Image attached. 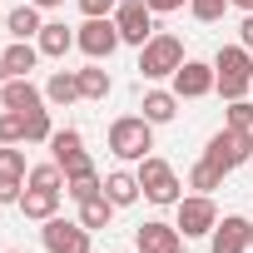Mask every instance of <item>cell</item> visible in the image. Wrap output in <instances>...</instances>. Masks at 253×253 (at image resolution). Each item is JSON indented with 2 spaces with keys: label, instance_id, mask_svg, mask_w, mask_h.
Wrapping results in <instances>:
<instances>
[{
  "label": "cell",
  "instance_id": "obj_14",
  "mask_svg": "<svg viewBox=\"0 0 253 253\" xmlns=\"http://www.w3.org/2000/svg\"><path fill=\"white\" fill-rule=\"evenodd\" d=\"M35 45H40V55H50V60H65V55L75 50V30H70L65 20H45V30L35 35Z\"/></svg>",
  "mask_w": 253,
  "mask_h": 253
},
{
  "label": "cell",
  "instance_id": "obj_10",
  "mask_svg": "<svg viewBox=\"0 0 253 253\" xmlns=\"http://www.w3.org/2000/svg\"><path fill=\"white\" fill-rule=\"evenodd\" d=\"M213 84H218V70L204 65V60H184L174 70V94L179 99H204V94H213Z\"/></svg>",
  "mask_w": 253,
  "mask_h": 253
},
{
  "label": "cell",
  "instance_id": "obj_27",
  "mask_svg": "<svg viewBox=\"0 0 253 253\" xmlns=\"http://www.w3.org/2000/svg\"><path fill=\"white\" fill-rule=\"evenodd\" d=\"M0 144H25V114L0 109Z\"/></svg>",
  "mask_w": 253,
  "mask_h": 253
},
{
  "label": "cell",
  "instance_id": "obj_41",
  "mask_svg": "<svg viewBox=\"0 0 253 253\" xmlns=\"http://www.w3.org/2000/svg\"><path fill=\"white\" fill-rule=\"evenodd\" d=\"M179 253H184V248H179Z\"/></svg>",
  "mask_w": 253,
  "mask_h": 253
},
{
  "label": "cell",
  "instance_id": "obj_43",
  "mask_svg": "<svg viewBox=\"0 0 253 253\" xmlns=\"http://www.w3.org/2000/svg\"><path fill=\"white\" fill-rule=\"evenodd\" d=\"M10 253H15V248H10Z\"/></svg>",
  "mask_w": 253,
  "mask_h": 253
},
{
  "label": "cell",
  "instance_id": "obj_32",
  "mask_svg": "<svg viewBox=\"0 0 253 253\" xmlns=\"http://www.w3.org/2000/svg\"><path fill=\"white\" fill-rule=\"evenodd\" d=\"M20 194H25V179L0 174V204H20Z\"/></svg>",
  "mask_w": 253,
  "mask_h": 253
},
{
  "label": "cell",
  "instance_id": "obj_40",
  "mask_svg": "<svg viewBox=\"0 0 253 253\" xmlns=\"http://www.w3.org/2000/svg\"><path fill=\"white\" fill-rule=\"evenodd\" d=\"M248 248H253V233H248Z\"/></svg>",
  "mask_w": 253,
  "mask_h": 253
},
{
  "label": "cell",
  "instance_id": "obj_38",
  "mask_svg": "<svg viewBox=\"0 0 253 253\" xmlns=\"http://www.w3.org/2000/svg\"><path fill=\"white\" fill-rule=\"evenodd\" d=\"M228 5H238V10H243V15H248V10H253V0H228Z\"/></svg>",
  "mask_w": 253,
  "mask_h": 253
},
{
  "label": "cell",
  "instance_id": "obj_9",
  "mask_svg": "<svg viewBox=\"0 0 253 253\" xmlns=\"http://www.w3.org/2000/svg\"><path fill=\"white\" fill-rule=\"evenodd\" d=\"M40 243L50 248V253H89V228L80 223V218H45V228H40Z\"/></svg>",
  "mask_w": 253,
  "mask_h": 253
},
{
  "label": "cell",
  "instance_id": "obj_26",
  "mask_svg": "<svg viewBox=\"0 0 253 253\" xmlns=\"http://www.w3.org/2000/svg\"><path fill=\"white\" fill-rule=\"evenodd\" d=\"M65 194H70L75 204H84V199L104 194V179H99V169H94V174H80V179H65Z\"/></svg>",
  "mask_w": 253,
  "mask_h": 253
},
{
  "label": "cell",
  "instance_id": "obj_13",
  "mask_svg": "<svg viewBox=\"0 0 253 253\" xmlns=\"http://www.w3.org/2000/svg\"><path fill=\"white\" fill-rule=\"evenodd\" d=\"M0 104L30 114V109H40V104H45V89H35V84H30V75H20V80H5V84H0Z\"/></svg>",
  "mask_w": 253,
  "mask_h": 253
},
{
  "label": "cell",
  "instance_id": "obj_17",
  "mask_svg": "<svg viewBox=\"0 0 253 253\" xmlns=\"http://www.w3.org/2000/svg\"><path fill=\"white\" fill-rule=\"evenodd\" d=\"M5 30H10L15 40H30V35H40V30H45V20H40V5H35V0L15 5V10L5 15Z\"/></svg>",
  "mask_w": 253,
  "mask_h": 253
},
{
  "label": "cell",
  "instance_id": "obj_36",
  "mask_svg": "<svg viewBox=\"0 0 253 253\" xmlns=\"http://www.w3.org/2000/svg\"><path fill=\"white\" fill-rule=\"evenodd\" d=\"M238 35H243V40H238V45H248V55H253V10H248V15H243V25H238Z\"/></svg>",
  "mask_w": 253,
  "mask_h": 253
},
{
  "label": "cell",
  "instance_id": "obj_39",
  "mask_svg": "<svg viewBox=\"0 0 253 253\" xmlns=\"http://www.w3.org/2000/svg\"><path fill=\"white\" fill-rule=\"evenodd\" d=\"M5 80H10V75H5V60H0V84H5Z\"/></svg>",
  "mask_w": 253,
  "mask_h": 253
},
{
  "label": "cell",
  "instance_id": "obj_31",
  "mask_svg": "<svg viewBox=\"0 0 253 253\" xmlns=\"http://www.w3.org/2000/svg\"><path fill=\"white\" fill-rule=\"evenodd\" d=\"M228 129H253V104L248 99H228Z\"/></svg>",
  "mask_w": 253,
  "mask_h": 253
},
{
  "label": "cell",
  "instance_id": "obj_16",
  "mask_svg": "<svg viewBox=\"0 0 253 253\" xmlns=\"http://www.w3.org/2000/svg\"><path fill=\"white\" fill-rule=\"evenodd\" d=\"M55 209H60V189H35V184H25V194H20V213L25 218H55Z\"/></svg>",
  "mask_w": 253,
  "mask_h": 253
},
{
  "label": "cell",
  "instance_id": "obj_30",
  "mask_svg": "<svg viewBox=\"0 0 253 253\" xmlns=\"http://www.w3.org/2000/svg\"><path fill=\"white\" fill-rule=\"evenodd\" d=\"M0 174H15V179L30 174V169H25V154H20L15 144H0Z\"/></svg>",
  "mask_w": 253,
  "mask_h": 253
},
{
  "label": "cell",
  "instance_id": "obj_24",
  "mask_svg": "<svg viewBox=\"0 0 253 253\" xmlns=\"http://www.w3.org/2000/svg\"><path fill=\"white\" fill-rule=\"evenodd\" d=\"M50 134H55L50 109H45V104H40V109H30V114H25V144H50Z\"/></svg>",
  "mask_w": 253,
  "mask_h": 253
},
{
  "label": "cell",
  "instance_id": "obj_18",
  "mask_svg": "<svg viewBox=\"0 0 253 253\" xmlns=\"http://www.w3.org/2000/svg\"><path fill=\"white\" fill-rule=\"evenodd\" d=\"M45 99L60 104V109L75 104V99H80V70H55V75L45 80Z\"/></svg>",
  "mask_w": 253,
  "mask_h": 253
},
{
  "label": "cell",
  "instance_id": "obj_7",
  "mask_svg": "<svg viewBox=\"0 0 253 253\" xmlns=\"http://www.w3.org/2000/svg\"><path fill=\"white\" fill-rule=\"evenodd\" d=\"M114 25H119L124 45H149L154 40V10L144 5V0H119L114 5Z\"/></svg>",
  "mask_w": 253,
  "mask_h": 253
},
{
  "label": "cell",
  "instance_id": "obj_23",
  "mask_svg": "<svg viewBox=\"0 0 253 253\" xmlns=\"http://www.w3.org/2000/svg\"><path fill=\"white\" fill-rule=\"evenodd\" d=\"M50 149H55V164H65V159L84 154V134H80V129H55V134H50Z\"/></svg>",
  "mask_w": 253,
  "mask_h": 253
},
{
  "label": "cell",
  "instance_id": "obj_8",
  "mask_svg": "<svg viewBox=\"0 0 253 253\" xmlns=\"http://www.w3.org/2000/svg\"><path fill=\"white\" fill-rule=\"evenodd\" d=\"M174 209H179V218H174V223H179V233H184V238H209V233H213V223H218V209H213V199H209V194H189V199H179Z\"/></svg>",
  "mask_w": 253,
  "mask_h": 253
},
{
  "label": "cell",
  "instance_id": "obj_2",
  "mask_svg": "<svg viewBox=\"0 0 253 253\" xmlns=\"http://www.w3.org/2000/svg\"><path fill=\"white\" fill-rule=\"evenodd\" d=\"M109 149H114V159H124V164H139V159L154 149V124H149L144 114L114 119V124H109Z\"/></svg>",
  "mask_w": 253,
  "mask_h": 253
},
{
  "label": "cell",
  "instance_id": "obj_35",
  "mask_svg": "<svg viewBox=\"0 0 253 253\" xmlns=\"http://www.w3.org/2000/svg\"><path fill=\"white\" fill-rule=\"evenodd\" d=\"M144 5L154 10V15H174V10H184L189 0H144Z\"/></svg>",
  "mask_w": 253,
  "mask_h": 253
},
{
  "label": "cell",
  "instance_id": "obj_20",
  "mask_svg": "<svg viewBox=\"0 0 253 253\" xmlns=\"http://www.w3.org/2000/svg\"><path fill=\"white\" fill-rule=\"evenodd\" d=\"M0 60H5V75L10 80H20V75H30L35 70V60H40V45H30V40H15L5 55H0Z\"/></svg>",
  "mask_w": 253,
  "mask_h": 253
},
{
  "label": "cell",
  "instance_id": "obj_28",
  "mask_svg": "<svg viewBox=\"0 0 253 253\" xmlns=\"http://www.w3.org/2000/svg\"><path fill=\"white\" fill-rule=\"evenodd\" d=\"M25 184H35V189H65V169L50 159V164H35L30 174H25Z\"/></svg>",
  "mask_w": 253,
  "mask_h": 253
},
{
  "label": "cell",
  "instance_id": "obj_25",
  "mask_svg": "<svg viewBox=\"0 0 253 253\" xmlns=\"http://www.w3.org/2000/svg\"><path fill=\"white\" fill-rule=\"evenodd\" d=\"M109 94V75L99 70V60L89 70H80V99H104Z\"/></svg>",
  "mask_w": 253,
  "mask_h": 253
},
{
  "label": "cell",
  "instance_id": "obj_12",
  "mask_svg": "<svg viewBox=\"0 0 253 253\" xmlns=\"http://www.w3.org/2000/svg\"><path fill=\"white\" fill-rule=\"evenodd\" d=\"M179 238H184V233H179V223L149 218V223H139V233H134V248H139V253H179V248H184Z\"/></svg>",
  "mask_w": 253,
  "mask_h": 253
},
{
  "label": "cell",
  "instance_id": "obj_29",
  "mask_svg": "<svg viewBox=\"0 0 253 253\" xmlns=\"http://www.w3.org/2000/svg\"><path fill=\"white\" fill-rule=\"evenodd\" d=\"M223 10H228V0H189V15H194V20H204V25L223 20Z\"/></svg>",
  "mask_w": 253,
  "mask_h": 253
},
{
  "label": "cell",
  "instance_id": "obj_15",
  "mask_svg": "<svg viewBox=\"0 0 253 253\" xmlns=\"http://www.w3.org/2000/svg\"><path fill=\"white\" fill-rule=\"evenodd\" d=\"M139 194H144V189H139V174H129V169H114V174H104V199H109L114 209H129Z\"/></svg>",
  "mask_w": 253,
  "mask_h": 253
},
{
  "label": "cell",
  "instance_id": "obj_6",
  "mask_svg": "<svg viewBox=\"0 0 253 253\" xmlns=\"http://www.w3.org/2000/svg\"><path fill=\"white\" fill-rule=\"evenodd\" d=\"M75 45L89 55V60H109L124 40H119V25H114V15H94V20H84L80 30H75Z\"/></svg>",
  "mask_w": 253,
  "mask_h": 253
},
{
  "label": "cell",
  "instance_id": "obj_4",
  "mask_svg": "<svg viewBox=\"0 0 253 253\" xmlns=\"http://www.w3.org/2000/svg\"><path fill=\"white\" fill-rule=\"evenodd\" d=\"M179 65H184V40L179 35H154L149 45H139V75L144 80H174Z\"/></svg>",
  "mask_w": 253,
  "mask_h": 253
},
{
  "label": "cell",
  "instance_id": "obj_33",
  "mask_svg": "<svg viewBox=\"0 0 253 253\" xmlns=\"http://www.w3.org/2000/svg\"><path fill=\"white\" fill-rule=\"evenodd\" d=\"M60 169H65V179H80V174H94V159H89V154H75V159H65Z\"/></svg>",
  "mask_w": 253,
  "mask_h": 253
},
{
  "label": "cell",
  "instance_id": "obj_21",
  "mask_svg": "<svg viewBox=\"0 0 253 253\" xmlns=\"http://www.w3.org/2000/svg\"><path fill=\"white\" fill-rule=\"evenodd\" d=\"M109 218H114V204L104 199V194H94V199H84L80 204V223L94 233V228H109Z\"/></svg>",
  "mask_w": 253,
  "mask_h": 253
},
{
  "label": "cell",
  "instance_id": "obj_34",
  "mask_svg": "<svg viewBox=\"0 0 253 253\" xmlns=\"http://www.w3.org/2000/svg\"><path fill=\"white\" fill-rule=\"evenodd\" d=\"M114 5H119V0H80L84 20H94V15H114Z\"/></svg>",
  "mask_w": 253,
  "mask_h": 253
},
{
  "label": "cell",
  "instance_id": "obj_3",
  "mask_svg": "<svg viewBox=\"0 0 253 253\" xmlns=\"http://www.w3.org/2000/svg\"><path fill=\"white\" fill-rule=\"evenodd\" d=\"M204 159L209 164H218L223 174H233V169H243L248 159H253V129H223L209 139V149H204Z\"/></svg>",
  "mask_w": 253,
  "mask_h": 253
},
{
  "label": "cell",
  "instance_id": "obj_5",
  "mask_svg": "<svg viewBox=\"0 0 253 253\" xmlns=\"http://www.w3.org/2000/svg\"><path fill=\"white\" fill-rule=\"evenodd\" d=\"M134 174H139V189H144V199H149V204H159V209H164V204H179V174H174L164 159L144 154Z\"/></svg>",
  "mask_w": 253,
  "mask_h": 253
},
{
  "label": "cell",
  "instance_id": "obj_37",
  "mask_svg": "<svg viewBox=\"0 0 253 253\" xmlns=\"http://www.w3.org/2000/svg\"><path fill=\"white\" fill-rule=\"evenodd\" d=\"M35 5H40V10H55V5H65V0H35Z\"/></svg>",
  "mask_w": 253,
  "mask_h": 253
},
{
  "label": "cell",
  "instance_id": "obj_42",
  "mask_svg": "<svg viewBox=\"0 0 253 253\" xmlns=\"http://www.w3.org/2000/svg\"><path fill=\"white\" fill-rule=\"evenodd\" d=\"M248 164H253V159H248Z\"/></svg>",
  "mask_w": 253,
  "mask_h": 253
},
{
  "label": "cell",
  "instance_id": "obj_1",
  "mask_svg": "<svg viewBox=\"0 0 253 253\" xmlns=\"http://www.w3.org/2000/svg\"><path fill=\"white\" fill-rule=\"evenodd\" d=\"M213 70H218V84L213 89L223 99H243L253 89V55H248V45H223L213 55Z\"/></svg>",
  "mask_w": 253,
  "mask_h": 253
},
{
  "label": "cell",
  "instance_id": "obj_11",
  "mask_svg": "<svg viewBox=\"0 0 253 253\" xmlns=\"http://www.w3.org/2000/svg\"><path fill=\"white\" fill-rule=\"evenodd\" d=\"M248 233H253L248 218L223 213V218L213 223V233H209V248H213V253H248Z\"/></svg>",
  "mask_w": 253,
  "mask_h": 253
},
{
  "label": "cell",
  "instance_id": "obj_22",
  "mask_svg": "<svg viewBox=\"0 0 253 253\" xmlns=\"http://www.w3.org/2000/svg\"><path fill=\"white\" fill-rule=\"evenodd\" d=\"M189 189H194V194H213V189H223V169L209 164V159H199V164L189 169Z\"/></svg>",
  "mask_w": 253,
  "mask_h": 253
},
{
  "label": "cell",
  "instance_id": "obj_19",
  "mask_svg": "<svg viewBox=\"0 0 253 253\" xmlns=\"http://www.w3.org/2000/svg\"><path fill=\"white\" fill-rule=\"evenodd\" d=\"M139 109H144V119H149V124H169V119L179 114V94H174V89H149Z\"/></svg>",
  "mask_w": 253,
  "mask_h": 253
}]
</instances>
